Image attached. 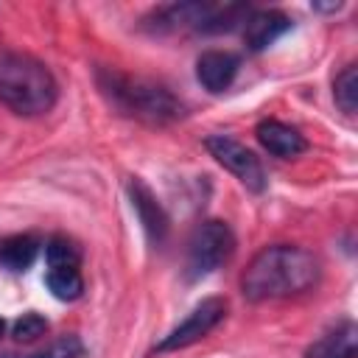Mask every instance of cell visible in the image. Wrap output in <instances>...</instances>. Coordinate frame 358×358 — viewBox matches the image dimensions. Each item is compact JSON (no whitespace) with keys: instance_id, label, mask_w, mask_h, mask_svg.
<instances>
[{"instance_id":"6da1fadb","label":"cell","mask_w":358,"mask_h":358,"mask_svg":"<svg viewBox=\"0 0 358 358\" xmlns=\"http://www.w3.org/2000/svg\"><path fill=\"white\" fill-rule=\"evenodd\" d=\"M319 257L294 243H274L260 249L241 274V294L249 302L285 299L310 291L319 282Z\"/></svg>"},{"instance_id":"7a4b0ae2","label":"cell","mask_w":358,"mask_h":358,"mask_svg":"<svg viewBox=\"0 0 358 358\" xmlns=\"http://www.w3.org/2000/svg\"><path fill=\"white\" fill-rule=\"evenodd\" d=\"M59 101V84L48 64L28 53H0V103L20 117L48 115Z\"/></svg>"},{"instance_id":"3957f363","label":"cell","mask_w":358,"mask_h":358,"mask_svg":"<svg viewBox=\"0 0 358 358\" xmlns=\"http://www.w3.org/2000/svg\"><path fill=\"white\" fill-rule=\"evenodd\" d=\"M98 87L120 115L137 117L143 123L162 126L185 115L182 101L173 92H168L162 84L148 78L126 76L117 70H98Z\"/></svg>"},{"instance_id":"277c9868","label":"cell","mask_w":358,"mask_h":358,"mask_svg":"<svg viewBox=\"0 0 358 358\" xmlns=\"http://www.w3.org/2000/svg\"><path fill=\"white\" fill-rule=\"evenodd\" d=\"M235 252V235L224 221H204L187 243V280H201L221 268Z\"/></svg>"},{"instance_id":"5b68a950","label":"cell","mask_w":358,"mask_h":358,"mask_svg":"<svg viewBox=\"0 0 358 358\" xmlns=\"http://www.w3.org/2000/svg\"><path fill=\"white\" fill-rule=\"evenodd\" d=\"M204 148L210 151V157H215L218 165H224L246 190L252 193H263L266 190V171L260 165V159L235 137L229 134H210L204 140Z\"/></svg>"},{"instance_id":"8992f818","label":"cell","mask_w":358,"mask_h":358,"mask_svg":"<svg viewBox=\"0 0 358 358\" xmlns=\"http://www.w3.org/2000/svg\"><path fill=\"white\" fill-rule=\"evenodd\" d=\"M227 299H221V296H207V299H201L190 313H187V319L185 322H179L157 347H154V352H173V350H182V347H190V344H196V341H201L207 333H213L221 322H224V316H227Z\"/></svg>"},{"instance_id":"52a82bcc","label":"cell","mask_w":358,"mask_h":358,"mask_svg":"<svg viewBox=\"0 0 358 358\" xmlns=\"http://www.w3.org/2000/svg\"><path fill=\"white\" fill-rule=\"evenodd\" d=\"M215 11H218L215 3H171V6L154 8L143 22L154 34H171V31H179V28H193V31L204 34V28H207V22L213 20Z\"/></svg>"},{"instance_id":"ba28073f","label":"cell","mask_w":358,"mask_h":358,"mask_svg":"<svg viewBox=\"0 0 358 358\" xmlns=\"http://www.w3.org/2000/svg\"><path fill=\"white\" fill-rule=\"evenodd\" d=\"M126 190H129L131 207H134V213H137V218H140V224H143V232H145L148 243L159 246V243L168 238V229H171V224H168V215H165L162 204L154 199V193H151V190H148L137 176H131V179H129Z\"/></svg>"},{"instance_id":"9c48e42d","label":"cell","mask_w":358,"mask_h":358,"mask_svg":"<svg viewBox=\"0 0 358 358\" xmlns=\"http://www.w3.org/2000/svg\"><path fill=\"white\" fill-rule=\"evenodd\" d=\"M291 17L277 11V8H263V11H249V17L243 20V42L252 53L266 50L268 45H274L282 34L291 31Z\"/></svg>"},{"instance_id":"30bf717a","label":"cell","mask_w":358,"mask_h":358,"mask_svg":"<svg viewBox=\"0 0 358 358\" xmlns=\"http://www.w3.org/2000/svg\"><path fill=\"white\" fill-rule=\"evenodd\" d=\"M255 137L268 154H274L280 159H294V157L308 151V140L294 126H288L282 120H274V117L260 120L257 129H255Z\"/></svg>"},{"instance_id":"8fae6325","label":"cell","mask_w":358,"mask_h":358,"mask_svg":"<svg viewBox=\"0 0 358 358\" xmlns=\"http://www.w3.org/2000/svg\"><path fill=\"white\" fill-rule=\"evenodd\" d=\"M241 59L229 50H204L196 59V78L207 92H224L238 76Z\"/></svg>"},{"instance_id":"7c38bea8","label":"cell","mask_w":358,"mask_h":358,"mask_svg":"<svg viewBox=\"0 0 358 358\" xmlns=\"http://www.w3.org/2000/svg\"><path fill=\"white\" fill-rule=\"evenodd\" d=\"M355 355H358V327L352 322H341L338 327L327 330L305 350V358H355Z\"/></svg>"},{"instance_id":"4fadbf2b","label":"cell","mask_w":358,"mask_h":358,"mask_svg":"<svg viewBox=\"0 0 358 358\" xmlns=\"http://www.w3.org/2000/svg\"><path fill=\"white\" fill-rule=\"evenodd\" d=\"M39 255V241L34 235H6L0 238V266L8 271H25Z\"/></svg>"},{"instance_id":"5bb4252c","label":"cell","mask_w":358,"mask_h":358,"mask_svg":"<svg viewBox=\"0 0 358 358\" xmlns=\"http://www.w3.org/2000/svg\"><path fill=\"white\" fill-rule=\"evenodd\" d=\"M45 282H48L50 294L56 299H62V302H76L84 294L81 266H48Z\"/></svg>"},{"instance_id":"9a60e30c","label":"cell","mask_w":358,"mask_h":358,"mask_svg":"<svg viewBox=\"0 0 358 358\" xmlns=\"http://www.w3.org/2000/svg\"><path fill=\"white\" fill-rule=\"evenodd\" d=\"M333 98H336V106L344 115H355V109H358V67L355 64H347L336 76V81H333Z\"/></svg>"},{"instance_id":"2e32d148","label":"cell","mask_w":358,"mask_h":358,"mask_svg":"<svg viewBox=\"0 0 358 358\" xmlns=\"http://www.w3.org/2000/svg\"><path fill=\"white\" fill-rule=\"evenodd\" d=\"M48 266H81V249L67 235H53L45 243Z\"/></svg>"},{"instance_id":"e0dca14e","label":"cell","mask_w":358,"mask_h":358,"mask_svg":"<svg viewBox=\"0 0 358 358\" xmlns=\"http://www.w3.org/2000/svg\"><path fill=\"white\" fill-rule=\"evenodd\" d=\"M6 358H84V344L78 336H62L48 350H39L34 355H6Z\"/></svg>"},{"instance_id":"ac0fdd59","label":"cell","mask_w":358,"mask_h":358,"mask_svg":"<svg viewBox=\"0 0 358 358\" xmlns=\"http://www.w3.org/2000/svg\"><path fill=\"white\" fill-rule=\"evenodd\" d=\"M48 333V322H45V316H39V313H22L17 322H14V338L17 341H22V344H31V341H36L39 336H45Z\"/></svg>"},{"instance_id":"d6986e66","label":"cell","mask_w":358,"mask_h":358,"mask_svg":"<svg viewBox=\"0 0 358 358\" xmlns=\"http://www.w3.org/2000/svg\"><path fill=\"white\" fill-rule=\"evenodd\" d=\"M310 8H313V11H338L341 3H313Z\"/></svg>"},{"instance_id":"ffe728a7","label":"cell","mask_w":358,"mask_h":358,"mask_svg":"<svg viewBox=\"0 0 358 358\" xmlns=\"http://www.w3.org/2000/svg\"><path fill=\"white\" fill-rule=\"evenodd\" d=\"M3 330H6V322H3V319H0V336H3Z\"/></svg>"}]
</instances>
